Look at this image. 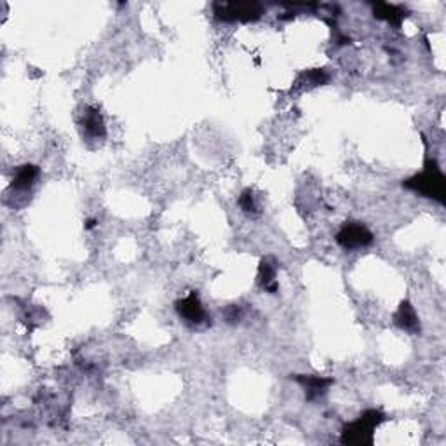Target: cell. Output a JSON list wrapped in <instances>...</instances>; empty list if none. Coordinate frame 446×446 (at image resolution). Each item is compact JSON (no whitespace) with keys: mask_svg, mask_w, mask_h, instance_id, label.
<instances>
[{"mask_svg":"<svg viewBox=\"0 0 446 446\" xmlns=\"http://www.w3.org/2000/svg\"><path fill=\"white\" fill-rule=\"evenodd\" d=\"M403 187L408 188V190L417 192L422 197L434 199V201L445 202L446 195V178L441 171V167L438 166V162L434 159H429L426 162L422 173L415 174V176L408 178L406 181H403Z\"/></svg>","mask_w":446,"mask_h":446,"instance_id":"cell-1","label":"cell"},{"mask_svg":"<svg viewBox=\"0 0 446 446\" xmlns=\"http://www.w3.org/2000/svg\"><path fill=\"white\" fill-rule=\"evenodd\" d=\"M385 420V415L378 410H366L354 422L347 424L342 431V443L365 446L373 445L375 429Z\"/></svg>","mask_w":446,"mask_h":446,"instance_id":"cell-2","label":"cell"},{"mask_svg":"<svg viewBox=\"0 0 446 446\" xmlns=\"http://www.w3.org/2000/svg\"><path fill=\"white\" fill-rule=\"evenodd\" d=\"M263 14V7L256 2H216L215 16L220 21H249L260 20Z\"/></svg>","mask_w":446,"mask_h":446,"instance_id":"cell-3","label":"cell"},{"mask_svg":"<svg viewBox=\"0 0 446 446\" xmlns=\"http://www.w3.org/2000/svg\"><path fill=\"white\" fill-rule=\"evenodd\" d=\"M337 242L344 249L354 251V249L366 248L373 242V234L366 225L361 222H347L342 225L337 234Z\"/></svg>","mask_w":446,"mask_h":446,"instance_id":"cell-4","label":"cell"},{"mask_svg":"<svg viewBox=\"0 0 446 446\" xmlns=\"http://www.w3.org/2000/svg\"><path fill=\"white\" fill-rule=\"evenodd\" d=\"M174 307H176L178 316H180L181 319H185V323L194 324V326L195 324L204 323L206 317H208V314H206L204 307H202L201 300H199L195 291H192L188 297L178 300V302L174 303Z\"/></svg>","mask_w":446,"mask_h":446,"instance_id":"cell-5","label":"cell"},{"mask_svg":"<svg viewBox=\"0 0 446 446\" xmlns=\"http://www.w3.org/2000/svg\"><path fill=\"white\" fill-rule=\"evenodd\" d=\"M81 127L82 134L92 138V140H98V138H103L106 134L105 120H103L99 110L95 106H85L81 117Z\"/></svg>","mask_w":446,"mask_h":446,"instance_id":"cell-6","label":"cell"},{"mask_svg":"<svg viewBox=\"0 0 446 446\" xmlns=\"http://www.w3.org/2000/svg\"><path fill=\"white\" fill-rule=\"evenodd\" d=\"M295 382L300 384L305 391V399L307 401H316L317 398L326 394L328 387L333 384L331 378L326 377H317V375H295Z\"/></svg>","mask_w":446,"mask_h":446,"instance_id":"cell-7","label":"cell"},{"mask_svg":"<svg viewBox=\"0 0 446 446\" xmlns=\"http://www.w3.org/2000/svg\"><path fill=\"white\" fill-rule=\"evenodd\" d=\"M394 323L396 326L401 328L403 331H408V333H419L420 331V319L417 316V310L408 300L401 302L399 309L394 314Z\"/></svg>","mask_w":446,"mask_h":446,"instance_id":"cell-8","label":"cell"},{"mask_svg":"<svg viewBox=\"0 0 446 446\" xmlns=\"http://www.w3.org/2000/svg\"><path fill=\"white\" fill-rule=\"evenodd\" d=\"M39 167L34 166V164H23L16 169L13 176V183H11V188L13 190H21V192H27L28 188L34 187L35 180L39 178Z\"/></svg>","mask_w":446,"mask_h":446,"instance_id":"cell-9","label":"cell"},{"mask_svg":"<svg viewBox=\"0 0 446 446\" xmlns=\"http://www.w3.org/2000/svg\"><path fill=\"white\" fill-rule=\"evenodd\" d=\"M276 274H277V265L274 263L272 258L262 260L258 269V283L262 284V288L269 293H276L277 291V283H276Z\"/></svg>","mask_w":446,"mask_h":446,"instance_id":"cell-10","label":"cell"},{"mask_svg":"<svg viewBox=\"0 0 446 446\" xmlns=\"http://www.w3.org/2000/svg\"><path fill=\"white\" fill-rule=\"evenodd\" d=\"M375 16L380 18V20L389 21L391 25L399 27L401 21L405 20L408 14H406L405 7L392 6V4H377V6H375Z\"/></svg>","mask_w":446,"mask_h":446,"instance_id":"cell-11","label":"cell"},{"mask_svg":"<svg viewBox=\"0 0 446 446\" xmlns=\"http://www.w3.org/2000/svg\"><path fill=\"white\" fill-rule=\"evenodd\" d=\"M302 78L305 81V84L309 82V85H323L324 82L328 81V74L324 72V70H309V72H305L302 75Z\"/></svg>","mask_w":446,"mask_h":446,"instance_id":"cell-12","label":"cell"},{"mask_svg":"<svg viewBox=\"0 0 446 446\" xmlns=\"http://www.w3.org/2000/svg\"><path fill=\"white\" fill-rule=\"evenodd\" d=\"M239 206L242 208L244 213H255L256 211V204H255V195H253L251 190H244L239 197Z\"/></svg>","mask_w":446,"mask_h":446,"instance_id":"cell-13","label":"cell"},{"mask_svg":"<svg viewBox=\"0 0 446 446\" xmlns=\"http://www.w3.org/2000/svg\"><path fill=\"white\" fill-rule=\"evenodd\" d=\"M225 319L228 323H235L239 319V307L237 305H230L227 310H225Z\"/></svg>","mask_w":446,"mask_h":446,"instance_id":"cell-14","label":"cell"},{"mask_svg":"<svg viewBox=\"0 0 446 446\" xmlns=\"http://www.w3.org/2000/svg\"><path fill=\"white\" fill-rule=\"evenodd\" d=\"M96 225V220H88V225H85V227L88 228H92Z\"/></svg>","mask_w":446,"mask_h":446,"instance_id":"cell-15","label":"cell"}]
</instances>
